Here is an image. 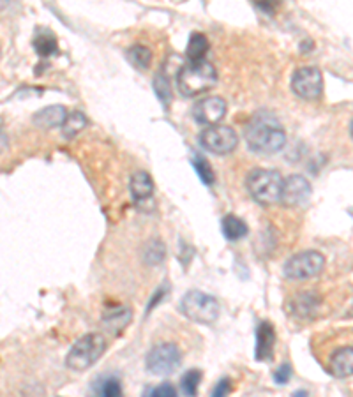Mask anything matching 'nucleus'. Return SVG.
Returning <instances> with one entry per match:
<instances>
[{
  "mask_svg": "<svg viewBox=\"0 0 353 397\" xmlns=\"http://www.w3.org/2000/svg\"><path fill=\"white\" fill-rule=\"evenodd\" d=\"M65 117H67V109L61 105L46 106V108L39 109L36 115H34V124L39 127H61L64 124Z\"/></svg>",
  "mask_w": 353,
  "mask_h": 397,
  "instance_id": "nucleus-16",
  "label": "nucleus"
},
{
  "mask_svg": "<svg viewBox=\"0 0 353 397\" xmlns=\"http://www.w3.org/2000/svg\"><path fill=\"white\" fill-rule=\"evenodd\" d=\"M105 350V336H101V334L98 332L85 334V336H81L80 339L71 346L67 357H65V365H67L71 371L83 373V371L92 367V365L103 357Z\"/></svg>",
  "mask_w": 353,
  "mask_h": 397,
  "instance_id": "nucleus-3",
  "label": "nucleus"
},
{
  "mask_svg": "<svg viewBox=\"0 0 353 397\" xmlns=\"http://www.w3.org/2000/svg\"><path fill=\"white\" fill-rule=\"evenodd\" d=\"M217 83V71L207 61L187 62L177 74V89L184 98H196L212 90Z\"/></svg>",
  "mask_w": 353,
  "mask_h": 397,
  "instance_id": "nucleus-2",
  "label": "nucleus"
},
{
  "mask_svg": "<svg viewBox=\"0 0 353 397\" xmlns=\"http://www.w3.org/2000/svg\"><path fill=\"white\" fill-rule=\"evenodd\" d=\"M249 150L260 155H272L286 145V131L283 124L268 111H258L244 129Z\"/></svg>",
  "mask_w": 353,
  "mask_h": 397,
  "instance_id": "nucleus-1",
  "label": "nucleus"
},
{
  "mask_svg": "<svg viewBox=\"0 0 353 397\" xmlns=\"http://www.w3.org/2000/svg\"><path fill=\"white\" fill-rule=\"evenodd\" d=\"M208 52V39L203 34L195 32L189 37V43H187L186 55L189 58V62H198L203 61V57L207 55Z\"/></svg>",
  "mask_w": 353,
  "mask_h": 397,
  "instance_id": "nucleus-19",
  "label": "nucleus"
},
{
  "mask_svg": "<svg viewBox=\"0 0 353 397\" xmlns=\"http://www.w3.org/2000/svg\"><path fill=\"white\" fill-rule=\"evenodd\" d=\"M325 268V256L321 253L313 251H302L293 255L292 258L286 259V264L283 267V274L286 279L292 281H306L311 277H317L321 274Z\"/></svg>",
  "mask_w": 353,
  "mask_h": 397,
  "instance_id": "nucleus-6",
  "label": "nucleus"
},
{
  "mask_svg": "<svg viewBox=\"0 0 353 397\" xmlns=\"http://www.w3.org/2000/svg\"><path fill=\"white\" fill-rule=\"evenodd\" d=\"M103 321L108 327V330H111L114 334H118L120 330L127 327V323L131 321V309L129 308H117L114 311H106Z\"/></svg>",
  "mask_w": 353,
  "mask_h": 397,
  "instance_id": "nucleus-18",
  "label": "nucleus"
},
{
  "mask_svg": "<svg viewBox=\"0 0 353 397\" xmlns=\"http://www.w3.org/2000/svg\"><path fill=\"white\" fill-rule=\"evenodd\" d=\"M154 90H156V94H158V98H159V101L164 105V108L168 109V106H170V103H171V87H170V81H168V78L164 76V74H156V78H154Z\"/></svg>",
  "mask_w": 353,
  "mask_h": 397,
  "instance_id": "nucleus-26",
  "label": "nucleus"
},
{
  "mask_svg": "<svg viewBox=\"0 0 353 397\" xmlns=\"http://www.w3.org/2000/svg\"><path fill=\"white\" fill-rule=\"evenodd\" d=\"M191 164H193V168H195L196 175L200 177V180H202V182L205 184V186H208V187L214 186V184H215V173H214V170H212L211 162H208L207 159L203 158V155H200V154H193Z\"/></svg>",
  "mask_w": 353,
  "mask_h": 397,
  "instance_id": "nucleus-23",
  "label": "nucleus"
},
{
  "mask_svg": "<svg viewBox=\"0 0 353 397\" xmlns=\"http://www.w3.org/2000/svg\"><path fill=\"white\" fill-rule=\"evenodd\" d=\"M6 145H8V138H6L4 134L0 133V152L6 149Z\"/></svg>",
  "mask_w": 353,
  "mask_h": 397,
  "instance_id": "nucleus-31",
  "label": "nucleus"
},
{
  "mask_svg": "<svg viewBox=\"0 0 353 397\" xmlns=\"http://www.w3.org/2000/svg\"><path fill=\"white\" fill-rule=\"evenodd\" d=\"M182 364V352L173 343H161L156 345L147 353V371L154 376H170Z\"/></svg>",
  "mask_w": 353,
  "mask_h": 397,
  "instance_id": "nucleus-7",
  "label": "nucleus"
},
{
  "mask_svg": "<svg viewBox=\"0 0 353 397\" xmlns=\"http://www.w3.org/2000/svg\"><path fill=\"white\" fill-rule=\"evenodd\" d=\"M311 195H313V187H311V184H309L306 177H302V175H290L288 179L283 180L279 202L288 208L304 207L311 200Z\"/></svg>",
  "mask_w": 353,
  "mask_h": 397,
  "instance_id": "nucleus-10",
  "label": "nucleus"
},
{
  "mask_svg": "<svg viewBox=\"0 0 353 397\" xmlns=\"http://www.w3.org/2000/svg\"><path fill=\"white\" fill-rule=\"evenodd\" d=\"M292 365L290 364H281L279 367L274 371V381H276L277 385H286L292 378Z\"/></svg>",
  "mask_w": 353,
  "mask_h": 397,
  "instance_id": "nucleus-30",
  "label": "nucleus"
},
{
  "mask_svg": "<svg viewBox=\"0 0 353 397\" xmlns=\"http://www.w3.org/2000/svg\"><path fill=\"white\" fill-rule=\"evenodd\" d=\"M164 255H167V246L161 242L159 239L149 240L143 248V261L147 265H159L164 259Z\"/></svg>",
  "mask_w": 353,
  "mask_h": 397,
  "instance_id": "nucleus-22",
  "label": "nucleus"
},
{
  "mask_svg": "<svg viewBox=\"0 0 353 397\" xmlns=\"http://www.w3.org/2000/svg\"><path fill=\"white\" fill-rule=\"evenodd\" d=\"M180 312L187 320L202 325H211L220 318V302L217 299L200 290H191L182 297L179 305Z\"/></svg>",
  "mask_w": 353,
  "mask_h": 397,
  "instance_id": "nucleus-5",
  "label": "nucleus"
},
{
  "mask_svg": "<svg viewBox=\"0 0 353 397\" xmlns=\"http://www.w3.org/2000/svg\"><path fill=\"white\" fill-rule=\"evenodd\" d=\"M198 142L203 149L215 155L232 154L239 145V134L230 126H211L200 133Z\"/></svg>",
  "mask_w": 353,
  "mask_h": 397,
  "instance_id": "nucleus-8",
  "label": "nucleus"
},
{
  "mask_svg": "<svg viewBox=\"0 0 353 397\" xmlns=\"http://www.w3.org/2000/svg\"><path fill=\"white\" fill-rule=\"evenodd\" d=\"M292 397H308V392L306 390H297V392H293Z\"/></svg>",
  "mask_w": 353,
  "mask_h": 397,
  "instance_id": "nucleus-32",
  "label": "nucleus"
},
{
  "mask_svg": "<svg viewBox=\"0 0 353 397\" xmlns=\"http://www.w3.org/2000/svg\"><path fill=\"white\" fill-rule=\"evenodd\" d=\"M133 203L140 211H152L154 208V180L147 171H136L129 182Z\"/></svg>",
  "mask_w": 353,
  "mask_h": 397,
  "instance_id": "nucleus-12",
  "label": "nucleus"
},
{
  "mask_svg": "<svg viewBox=\"0 0 353 397\" xmlns=\"http://www.w3.org/2000/svg\"><path fill=\"white\" fill-rule=\"evenodd\" d=\"M276 330H274L270 321H261L256 330V361L258 362H270L274 357V348H276Z\"/></svg>",
  "mask_w": 353,
  "mask_h": 397,
  "instance_id": "nucleus-13",
  "label": "nucleus"
},
{
  "mask_svg": "<svg viewBox=\"0 0 353 397\" xmlns=\"http://www.w3.org/2000/svg\"><path fill=\"white\" fill-rule=\"evenodd\" d=\"M292 90L295 96L306 101H314L323 92V76L318 67H301L292 76Z\"/></svg>",
  "mask_w": 353,
  "mask_h": 397,
  "instance_id": "nucleus-9",
  "label": "nucleus"
},
{
  "mask_svg": "<svg viewBox=\"0 0 353 397\" xmlns=\"http://www.w3.org/2000/svg\"><path fill=\"white\" fill-rule=\"evenodd\" d=\"M226 101L223 98H203L193 105V118L200 126H217L226 115Z\"/></svg>",
  "mask_w": 353,
  "mask_h": 397,
  "instance_id": "nucleus-11",
  "label": "nucleus"
},
{
  "mask_svg": "<svg viewBox=\"0 0 353 397\" xmlns=\"http://www.w3.org/2000/svg\"><path fill=\"white\" fill-rule=\"evenodd\" d=\"M101 397H122V385L117 378H108L101 387Z\"/></svg>",
  "mask_w": 353,
  "mask_h": 397,
  "instance_id": "nucleus-28",
  "label": "nucleus"
},
{
  "mask_svg": "<svg viewBox=\"0 0 353 397\" xmlns=\"http://www.w3.org/2000/svg\"><path fill=\"white\" fill-rule=\"evenodd\" d=\"M221 231H223L224 239L230 240V242H237V240H242L244 237H248L249 228L246 221L240 219L239 215L228 214L221 219Z\"/></svg>",
  "mask_w": 353,
  "mask_h": 397,
  "instance_id": "nucleus-17",
  "label": "nucleus"
},
{
  "mask_svg": "<svg viewBox=\"0 0 353 397\" xmlns=\"http://www.w3.org/2000/svg\"><path fill=\"white\" fill-rule=\"evenodd\" d=\"M143 397H177V389L173 387V383H161L158 387H152V389H147L143 392Z\"/></svg>",
  "mask_w": 353,
  "mask_h": 397,
  "instance_id": "nucleus-27",
  "label": "nucleus"
},
{
  "mask_svg": "<svg viewBox=\"0 0 353 397\" xmlns=\"http://www.w3.org/2000/svg\"><path fill=\"white\" fill-rule=\"evenodd\" d=\"M318 308H320V297L314 292H301L290 300V314L299 318V320L314 318Z\"/></svg>",
  "mask_w": 353,
  "mask_h": 397,
  "instance_id": "nucleus-14",
  "label": "nucleus"
},
{
  "mask_svg": "<svg viewBox=\"0 0 353 397\" xmlns=\"http://www.w3.org/2000/svg\"><path fill=\"white\" fill-rule=\"evenodd\" d=\"M203 373L200 369H191L187 371L182 378H180V389H182L184 396L186 397H196L198 394V387L202 383Z\"/></svg>",
  "mask_w": 353,
  "mask_h": 397,
  "instance_id": "nucleus-25",
  "label": "nucleus"
},
{
  "mask_svg": "<svg viewBox=\"0 0 353 397\" xmlns=\"http://www.w3.org/2000/svg\"><path fill=\"white\" fill-rule=\"evenodd\" d=\"M330 373L336 378H348L353 373V350L352 346H343L336 350L330 357Z\"/></svg>",
  "mask_w": 353,
  "mask_h": 397,
  "instance_id": "nucleus-15",
  "label": "nucleus"
},
{
  "mask_svg": "<svg viewBox=\"0 0 353 397\" xmlns=\"http://www.w3.org/2000/svg\"><path fill=\"white\" fill-rule=\"evenodd\" d=\"M232 380L230 378H223L215 383V387L212 389L211 397H228L230 392H232Z\"/></svg>",
  "mask_w": 353,
  "mask_h": 397,
  "instance_id": "nucleus-29",
  "label": "nucleus"
},
{
  "mask_svg": "<svg viewBox=\"0 0 353 397\" xmlns=\"http://www.w3.org/2000/svg\"><path fill=\"white\" fill-rule=\"evenodd\" d=\"M57 39L52 32H39L34 39V50L39 53L41 57H52L57 53Z\"/></svg>",
  "mask_w": 353,
  "mask_h": 397,
  "instance_id": "nucleus-24",
  "label": "nucleus"
},
{
  "mask_svg": "<svg viewBox=\"0 0 353 397\" xmlns=\"http://www.w3.org/2000/svg\"><path fill=\"white\" fill-rule=\"evenodd\" d=\"M126 57L134 67H138V69H147L152 62V52L143 45H133L131 48H127Z\"/></svg>",
  "mask_w": 353,
  "mask_h": 397,
  "instance_id": "nucleus-21",
  "label": "nucleus"
},
{
  "mask_svg": "<svg viewBox=\"0 0 353 397\" xmlns=\"http://www.w3.org/2000/svg\"><path fill=\"white\" fill-rule=\"evenodd\" d=\"M87 124H89V120H87V117L81 114V111H73L71 115H67L64 124L61 126L64 138H67V140L74 138L78 133H81V131L85 129Z\"/></svg>",
  "mask_w": 353,
  "mask_h": 397,
  "instance_id": "nucleus-20",
  "label": "nucleus"
},
{
  "mask_svg": "<svg viewBox=\"0 0 353 397\" xmlns=\"http://www.w3.org/2000/svg\"><path fill=\"white\" fill-rule=\"evenodd\" d=\"M246 187L251 198L260 205H274L279 202L283 177L279 171L268 168H256L248 175Z\"/></svg>",
  "mask_w": 353,
  "mask_h": 397,
  "instance_id": "nucleus-4",
  "label": "nucleus"
}]
</instances>
